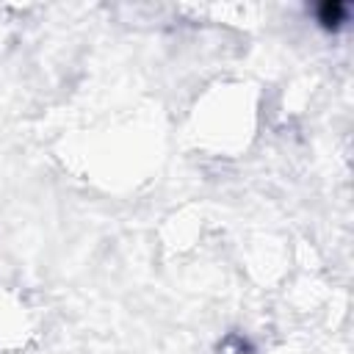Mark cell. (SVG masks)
<instances>
[{
    "label": "cell",
    "instance_id": "6da1fadb",
    "mask_svg": "<svg viewBox=\"0 0 354 354\" xmlns=\"http://www.w3.org/2000/svg\"><path fill=\"white\" fill-rule=\"evenodd\" d=\"M346 17H348V6H346L343 0H324V3H318V8H315V19L321 22L324 30H332V33L343 28Z\"/></svg>",
    "mask_w": 354,
    "mask_h": 354
}]
</instances>
